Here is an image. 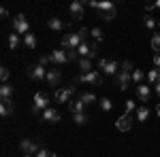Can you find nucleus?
Here are the masks:
<instances>
[{"label":"nucleus","mask_w":160,"mask_h":157,"mask_svg":"<svg viewBox=\"0 0 160 157\" xmlns=\"http://www.w3.org/2000/svg\"><path fill=\"white\" fill-rule=\"evenodd\" d=\"M49 109V98L45 91H38L34 96V102H32V115H38L41 110H47Z\"/></svg>","instance_id":"f03ea898"},{"label":"nucleus","mask_w":160,"mask_h":157,"mask_svg":"<svg viewBox=\"0 0 160 157\" xmlns=\"http://www.w3.org/2000/svg\"><path fill=\"white\" fill-rule=\"evenodd\" d=\"M145 79H148V83H154V85H156L160 81V68H152Z\"/></svg>","instance_id":"4be33fe9"},{"label":"nucleus","mask_w":160,"mask_h":157,"mask_svg":"<svg viewBox=\"0 0 160 157\" xmlns=\"http://www.w3.org/2000/svg\"><path fill=\"white\" fill-rule=\"evenodd\" d=\"M79 100H81V102H83V104H92V102H96V96H94V94H81V96H79Z\"/></svg>","instance_id":"c85d7f7f"},{"label":"nucleus","mask_w":160,"mask_h":157,"mask_svg":"<svg viewBox=\"0 0 160 157\" xmlns=\"http://www.w3.org/2000/svg\"><path fill=\"white\" fill-rule=\"evenodd\" d=\"M0 96H2V100H7V98H11V96H13V85L4 83L2 87H0Z\"/></svg>","instance_id":"b1692460"},{"label":"nucleus","mask_w":160,"mask_h":157,"mask_svg":"<svg viewBox=\"0 0 160 157\" xmlns=\"http://www.w3.org/2000/svg\"><path fill=\"white\" fill-rule=\"evenodd\" d=\"M11 113H13V100L7 98V100L0 102V115H2V117H9Z\"/></svg>","instance_id":"4468645a"},{"label":"nucleus","mask_w":160,"mask_h":157,"mask_svg":"<svg viewBox=\"0 0 160 157\" xmlns=\"http://www.w3.org/2000/svg\"><path fill=\"white\" fill-rule=\"evenodd\" d=\"M156 113H158V117H160V104H158V106H156Z\"/></svg>","instance_id":"c03bdc74"},{"label":"nucleus","mask_w":160,"mask_h":157,"mask_svg":"<svg viewBox=\"0 0 160 157\" xmlns=\"http://www.w3.org/2000/svg\"><path fill=\"white\" fill-rule=\"evenodd\" d=\"M98 106H100L102 110H105V113H109V110L113 109V104H111V100H109V98H100V100H98Z\"/></svg>","instance_id":"bb28decb"},{"label":"nucleus","mask_w":160,"mask_h":157,"mask_svg":"<svg viewBox=\"0 0 160 157\" xmlns=\"http://www.w3.org/2000/svg\"><path fill=\"white\" fill-rule=\"evenodd\" d=\"M152 49H154L156 53H160V32L152 36Z\"/></svg>","instance_id":"c756f323"},{"label":"nucleus","mask_w":160,"mask_h":157,"mask_svg":"<svg viewBox=\"0 0 160 157\" xmlns=\"http://www.w3.org/2000/svg\"><path fill=\"white\" fill-rule=\"evenodd\" d=\"M88 4H90L92 9H96V11H100V13L115 11V4H113V2H96V0H90Z\"/></svg>","instance_id":"9d476101"},{"label":"nucleus","mask_w":160,"mask_h":157,"mask_svg":"<svg viewBox=\"0 0 160 157\" xmlns=\"http://www.w3.org/2000/svg\"><path fill=\"white\" fill-rule=\"evenodd\" d=\"M51 64H56V66H62V64H66L68 60V53L64 51V49H56V51H51Z\"/></svg>","instance_id":"423d86ee"},{"label":"nucleus","mask_w":160,"mask_h":157,"mask_svg":"<svg viewBox=\"0 0 160 157\" xmlns=\"http://www.w3.org/2000/svg\"><path fill=\"white\" fill-rule=\"evenodd\" d=\"M24 45L28 49H34V47H37V36H34L32 32H30V34H26V36H24Z\"/></svg>","instance_id":"393cba45"},{"label":"nucleus","mask_w":160,"mask_h":157,"mask_svg":"<svg viewBox=\"0 0 160 157\" xmlns=\"http://www.w3.org/2000/svg\"><path fill=\"white\" fill-rule=\"evenodd\" d=\"M47 28L53 30V32H62V30L66 28V24H64L62 19H58V17H51L49 21H47Z\"/></svg>","instance_id":"2eb2a0df"},{"label":"nucleus","mask_w":160,"mask_h":157,"mask_svg":"<svg viewBox=\"0 0 160 157\" xmlns=\"http://www.w3.org/2000/svg\"><path fill=\"white\" fill-rule=\"evenodd\" d=\"M132 68H135V66H132V64H130L128 60H126V62H122V70H124V72H130V74H132V72H135Z\"/></svg>","instance_id":"473e14b6"},{"label":"nucleus","mask_w":160,"mask_h":157,"mask_svg":"<svg viewBox=\"0 0 160 157\" xmlns=\"http://www.w3.org/2000/svg\"><path fill=\"white\" fill-rule=\"evenodd\" d=\"M75 94V87H66V89H58L56 91V102H60V104H64V102H68L71 100V96Z\"/></svg>","instance_id":"1a4fd4ad"},{"label":"nucleus","mask_w":160,"mask_h":157,"mask_svg":"<svg viewBox=\"0 0 160 157\" xmlns=\"http://www.w3.org/2000/svg\"><path fill=\"white\" fill-rule=\"evenodd\" d=\"M148 117H149L148 106H139V109H137V121H148Z\"/></svg>","instance_id":"5701e85b"},{"label":"nucleus","mask_w":160,"mask_h":157,"mask_svg":"<svg viewBox=\"0 0 160 157\" xmlns=\"http://www.w3.org/2000/svg\"><path fill=\"white\" fill-rule=\"evenodd\" d=\"M154 7H156V9H160V0H158V2H156V4H154Z\"/></svg>","instance_id":"a18cd8bd"},{"label":"nucleus","mask_w":160,"mask_h":157,"mask_svg":"<svg viewBox=\"0 0 160 157\" xmlns=\"http://www.w3.org/2000/svg\"><path fill=\"white\" fill-rule=\"evenodd\" d=\"M156 94H158V98H160V81L156 83Z\"/></svg>","instance_id":"37998d69"},{"label":"nucleus","mask_w":160,"mask_h":157,"mask_svg":"<svg viewBox=\"0 0 160 157\" xmlns=\"http://www.w3.org/2000/svg\"><path fill=\"white\" fill-rule=\"evenodd\" d=\"M107 64H109V62L105 60V58H100V60H98V68H100V70H105V68H107Z\"/></svg>","instance_id":"a19ab883"},{"label":"nucleus","mask_w":160,"mask_h":157,"mask_svg":"<svg viewBox=\"0 0 160 157\" xmlns=\"http://www.w3.org/2000/svg\"><path fill=\"white\" fill-rule=\"evenodd\" d=\"M145 25H148L149 30H154V28H156V19H154V17H145Z\"/></svg>","instance_id":"e433bc0d"},{"label":"nucleus","mask_w":160,"mask_h":157,"mask_svg":"<svg viewBox=\"0 0 160 157\" xmlns=\"http://www.w3.org/2000/svg\"><path fill=\"white\" fill-rule=\"evenodd\" d=\"M100 17H102L105 21H111V19L115 17V11H107V13H100Z\"/></svg>","instance_id":"c9c22d12"},{"label":"nucleus","mask_w":160,"mask_h":157,"mask_svg":"<svg viewBox=\"0 0 160 157\" xmlns=\"http://www.w3.org/2000/svg\"><path fill=\"white\" fill-rule=\"evenodd\" d=\"M130 81H132V74H130V72H124V70L118 72V85H120V89H122V91L130 87Z\"/></svg>","instance_id":"9b49d317"},{"label":"nucleus","mask_w":160,"mask_h":157,"mask_svg":"<svg viewBox=\"0 0 160 157\" xmlns=\"http://www.w3.org/2000/svg\"><path fill=\"white\" fill-rule=\"evenodd\" d=\"M43 119L45 121H49V123H58V121H60V113H58V110L56 109H47V110H43Z\"/></svg>","instance_id":"ddd939ff"},{"label":"nucleus","mask_w":160,"mask_h":157,"mask_svg":"<svg viewBox=\"0 0 160 157\" xmlns=\"http://www.w3.org/2000/svg\"><path fill=\"white\" fill-rule=\"evenodd\" d=\"M19 146H22V151H24V155H37L38 151V145L37 142H32V140H22L19 142Z\"/></svg>","instance_id":"6e6552de"},{"label":"nucleus","mask_w":160,"mask_h":157,"mask_svg":"<svg viewBox=\"0 0 160 157\" xmlns=\"http://www.w3.org/2000/svg\"><path fill=\"white\" fill-rule=\"evenodd\" d=\"M77 53H79L81 58H88V60H90V55H92V43H81L79 49H77Z\"/></svg>","instance_id":"a211bd4d"},{"label":"nucleus","mask_w":160,"mask_h":157,"mask_svg":"<svg viewBox=\"0 0 160 157\" xmlns=\"http://www.w3.org/2000/svg\"><path fill=\"white\" fill-rule=\"evenodd\" d=\"M34 157H56V155H53L51 151H47V149H41V151H38Z\"/></svg>","instance_id":"f704fd0d"},{"label":"nucleus","mask_w":160,"mask_h":157,"mask_svg":"<svg viewBox=\"0 0 160 157\" xmlns=\"http://www.w3.org/2000/svg\"><path fill=\"white\" fill-rule=\"evenodd\" d=\"M19 45H22V40H19V34H15V32H13L11 36H9V47H11V49H17Z\"/></svg>","instance_id":"cd10ccee"},{"label":"nucleus","mask_w":160,"mask_h":157,"mask_svg":"<svg viewBox=\"0 0 160 157\" xmlns=\"http://www.w3.org/2000/svg\"><path fill=\"white\" fill-rule=\"evenodd\" d=\"M24 157H32V155H24Z\"/></svg>","instance_id":"49530a36"},{"label":"nucleus","mask_w":160,"mask_h":157,"mask_svg":"<svg viewBox=\"0 0 160 157\" xmlns=\"http://www.w3.org/2000/svg\"><path fill=\"white\" fill-rule=\"evenodd\" d=\"M79 70H81V74H90L92 72V62L88 58H81L79 60Z\"/></svg>","instance_id":"412c9836"},{"label":"nucleus","mask_w":160,"mask_h":157,"mask_svg":"<svg viewBox=\"0 0 160 157\" xmlns=\"http://www.w3.org/2000/svg\"><path fill=\"white\" fill-rule=\"evenodd\" d=\"M90 34H92V38H94V43H100V40L105 38V34H102V30H98V28H94V30H92Z\"/></svg>","instance_id":"7c9ffc66"},{"label":"nucleus","mask_w":160,"mask_h":157,"mask_svg":"<svg viewBox=\"0 0 160 157\" xmlns=\"http://www.w3.org/2000/svg\"><path fill=\"white\" fill-rule=\"evenodd\" d=\"M71 15H73V19H81L83 17V2H73L71 4Z\"/></svg>","instance_id":"f3484780"},{"label":"nucleus","mask_w":160,"mask_h":157,"mask_svg":"<svg viewBox=\"0 0 160 157\" xmlns=\"http://www.w3.org/2000/svg\"><path fill=\"white\" fill-rule=\"evenodd\" d=\"M47 85H60V81H62V74H60V70L58 68H49L47 70Z\"/></svg>","instance_id":"f8f14e48"},{"label":"nucleus","mask_w":160,"mask_h":157,"mask_svg":"<svg viewBox=\"0 0 160 157\" xmlns=\"http://www.w3.org/2000/svg\"><path fill=\"white\" fill-rule=\"evenodd\" d=\"M0 79L7 83V79H9V68H2V70H0Z\"/></svg>","instance_id":"58836bf2"},{"label":"nucleus","mask_w":160,"mask_h":157,"mask_svg":"<svg viewBox=\"0 0 160 157\" xmlns=\"http://www.w3.org/2000/svg\"><path fill=\"white\" fill-rule=\"evenodd\" d=\"M98 55V43H92V55L90 58H96Z\"/></svg>","instance_id":"ea45409f"},{"label":"nucleus","mask_w":160,"mask_h":157,"mask_svg":"<svg viewBox=\"0 0 160 157\" xmlns=\"http://www.w3.org/2000/svg\"><path fill=\"white\" fill-rule=\"evenodd\" d=\"M158 25H160V21H158Z\"/></svg>","instance_id":"de8ad7c7"},{"label":"nucleus","mask_w":160,"mask_h":157,"mask_svg":"<svg viewBox=\"0 0 160 157\" xmlns=\"http://www.w3.org/2000/svg\"><path fill=\"white\" fill-rule=\"evenodd\" d=\"M120 70H122V66H120L118 62H109V64H107V68H105L102 72H105V74H113V76H118V72H120Z\"/></svg>","instance_id":"6ab92c4d"},{"label":"nucleus","mask_w":160,"mask_h":157,"mask_svg":"<svg viewBox=\"0 0 160 157\" xmlns=\"http://www.w3.org/2000/svg\"><path fill=\"white\" fill-rule=\"evenodd\" d=\"M137 98L141 102H149V85H137Z\"/></svg>","instance_id":"dca6fc26"},{"label":"nucleus","mask_w":160,"mask_h":157,"mask_svg":"<svg viewBox=\"0 0 160 157\" xmlns=\"http://www.w3.org/2000/svg\"><path fill=\"white\" fill-rule=\"evenodd\" d=\"M154 66H156V68H160V53H156V55H154Z\"/></svg>","instance_id":"79ce46f5"},{"label":"nucleus","mask_w":160,"mask_h":157,"mask_svg":"<svg viewBox=\"0 0 160 157\" xmlns=\"http://www.w3.org/2000/svg\"><path fill=\"white\" fill-rule=\"evenodd\" d=\"M68 109H71V113H73V115H79V113H83L86 104H83V102H81L79 98H77L75 102H71V104H68Z\"/></svg>","instance_id":"aec40b11"},{"label":"nucleus","mask_w":160,"mask_h":157,"mask_svg":"<svg viewBox=\"0 0 160 157\" xmlns=\"http://www.w3.org/2000/svg\"><path fill=\"white\" fill-rule=\"evenodd\" d=\"M86 34L88 30H79V32H73V34H68V36H62V49H66V51H77L81 43H86Z\"/></svg>","instance_id":"f257e3e1"},{"label":"nucleus","mask_w":160,"mask_h":157,"mask_svg":"<svg viewBox=\"0 0 160 157\" xmlns=\"http://www.w3.org/2000/svg\"><path fill=\"white\" fill-rule=\"evenodd\" d=\"M13 32L15 34H30V25H28V19H26V15H15V19H13Z\"/></svg>","instance_id":"7ed1b4c3"},{"label":"nucleus","mask_w":160,"mask_h":157,"mask_svg":"<svg viewBox=\"0 0 160 157\" xmlns=\"http://www.w3.org/2000/svg\"><path fill=\"white\" fill-rule=\"evenodd\" d=\"M73 121L77 123V125H83V123L88 121V115H86V113H79V115H73Z\"/></svg>","instance_id":"2f4dec72"},{"label":"nucleus","mask_w":160,"mask_h":157,"mask_svg":"<svg viewBox=\"0 0 160 157\" xmlns=\"http://www.w3.org/2000/svg\"><path fill=\"white\" fill-rule=\"evenodd\" d=\"M28 76H30L32 81H45V79H47V70H45V66L37 64V66H30V68H28Z\"/></svg>","instance_id":"39448f33"},{"label":"nucleus","mask_w":160,"mask_h":157,"mask_svg":"<svg viewBox=\"0 0 160 157\" xmlns=\"http://www.w3.org/2000/svg\"><path fill=\"white\" fill-rule=\"evenodd\" d=\"M77 81L79 83H90V85H102V74L98 70H92L90 74H79Z\"/></svg>","instance_id":"20e7f679"},{"label":"nucleus","mask_w":160,"mask_h":157,"mask_svg":"<svg viewBox=\"0 0 160 157\" xmlns=\"http://www.w3.org/2000/svg\"><path fill=\"white\" fill-rule=\"evenodd\" d=\"M38 64H41V66H45V64H51V55H41Z\"/></svg>","instance_id":"4c0bfd02"},{"label":"nucleus","mask_w":160,"mask_h":157,"mask_svg":"<svg viewBox=\"0 0 160 157\" xmlns=\"http://www.w3.org/2000/svg\"><path fill=\"white\" fill-rule=\"evenodd\" d=\"M115 127H118L120 132H128V130L132 127V119H130V115L124 113L120 119H115Z\"/></svg>","instance_id":"0eeeda50"},{"label":"nucleus","mask_w":160,"mask_h":157,"mask_svg":"<svg viewBox=\"0 0 160 157\" xmlns=\"http://www.w3.org/2000/svg\"><path fill=\"white\" fill-rule=\"evenodd\" d=\"M148 74L143 72V70H139V68H135V72H132V81H135L137 85H143V79H145Z\"/></svg>","instance_id":"a878e982"},{"label":"nucleus","mask_w":160,"mask_h":157,"mask_svg":"<svg viewBox=\"0 0 160 157\" xmlns=\"http://www.w3.org/2000/svg\"><path fill=\"white\" fill-rule=\"evenodd\" d=\"M132 110H137V104L132 100H126V115H130Z\"/></svg>","instance_id":"72a5a7b5"}]
</instances>
